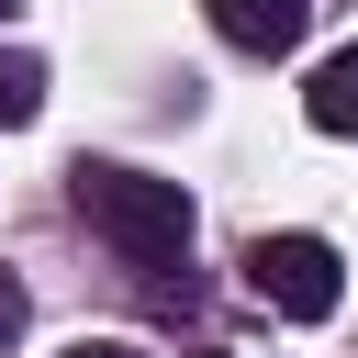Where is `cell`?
Listing matches in <instances>:
<instances>
[{
  "mask_svg": "<svg viewBox=\"0 0 358 358\" xmlns=\"http://www.w3.org/2000/svg\"><path fill=\"white\" fill-rule=\"evenodd\" d=\"M67 358H145V347H123V336H78Z\"/></svg>",
  "mask_w": 358,
  "mask_h": 358,
  "instance_id": "7",
  "label": "cell"
},
{
  "mask_svg": "<svg viewBox=\"0 0 358 358\" xmlns=\"http://www.w3.org/2000/svg\"><path fill=\"white\" fill-rule=\"evenodd\" d=\"M67 201H78V224H90L123 268H179V257H190V190L157 179V168L78 157V168H67Z\"/></svg>",
  "mask_w": 358,
  "mask_h": 358,
  "instance_id": "1",
  "label": "cell"
},
{
  "mask_svg": "<svg viewBox=\"0 0 358 358\" xmlns=\"http://www.w3.org/2000/svg\"><path fill=\"white\" fill-rule=\"evenodd\" d=\"M213 34L235 56H291L313 34V0H213Z\"/></svg>",
  "mask_w": 358,
  "mask_h": 358,
  "instance_id": "3",
  "label": "cell"
},
{
  "mask_svg": "<svg viewBox=\"0 0 358 358\" xmlns=\"http://www.w3.org/2000/svg\"><path fill=\"white\" fill-rule=\"evenodd\" d=\"M45 112V56L34 45H0V134H22Z\"/></svg>",
  "mask_w": 358,
  "mask_h": 358,
  "instance_id": "5",
  "label": "cell"
},
{
  "mask_svg": "<svg viewBox=\"0 0 358 358\" xmlns=\"http://www.w3.org/2000/svg\"><path fill=\"white\" fill-rule=\"evenodd\" d=\"M201 358H224V347H201Z\"/></svg>",
  "mask_w": 358,
  "mask_h": 358,
  "instance_id": "8",
  "label": "cell"
},
{
  "mask_svg": "<svg viewBox=\"0 0 358 358\" xmlns=\"http://www.w3.org/2000/svg\"><path fill=\"white\" fill-rule=\"evenodd\" d=\"M246 291H257L268 313H291V324H324V313L347 302V268H336L324 235H257V246H246Z\"/></svg>",
  "mask_w": 358,
  "mask_h": 358,
  "instance_id": "2",
  "label": "cell"
},
{
  "mask_svg": "<svg viewBox=\"0 0 358 358\" xmlns=\"http://www.w3.org/2000/svg\"><path fill=\"white\" fill-rule=\"evenodd\" d=\"M302 112H313V134H358V45L313 67V90H302Z\"/></svg>",
  "mask_w": 358,
  "mask_h": 358,
  "instance_id": "4",
  "label": "cell"
},
{
  "mask_svg": "<svg viewBox=\"0 0 358 358\" xmlns=\"http://www.w3.org/2000/svg\"><path fill=\"white\" fill-rule=\"evenodd\" d=\"M22 313H34V302H22V280H11V268H0V347H11V336H22Z\"/></svg>",
  "mask_w": 358,
  "mask_h": 358,
  "instance_id": "6",
  "label": "cell"
},
{
  "mask_svg": "<svg viewBox=\"0 0 358 358\" xmlns=\"http://www.w3.org/2000/svg\"><path fill=\"white\" fill-rule=\"evenodd\" d=\"M0 11H11V0H0Z\"/></svg>",
  "mask_w": 358,
  "mask_h": 358,
  "instance_id": "9",
  "label": "cell"
}]
</instances>
